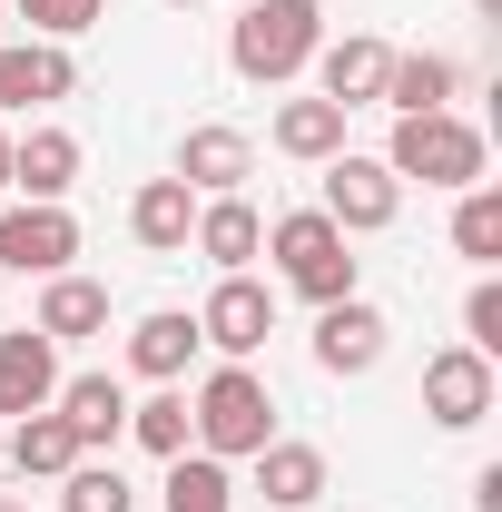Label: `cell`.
<instances>
[{"label":"cell","instance_id":"cell-15","mask_svg":"<svg viewBox=\"0 0 502 512\" xmlns=\"http://www.w3.org/2000/svg\"><path fill=\"white\" fill-rule=\"evenodd\" d=\"M10 188H30V207H60L79 188V138L69 128H30V138H10Z\"/></svg>","mask_w":502,"mask_h":512},{"label":"cell","instance_id":"cell-33","mask_svg":"<svg viewBox=\"0 0 502 512\" xmlns=\"http://www.w3.org/2000/svg\"><path fill=\"white\" fill-rule=\"evenodd\" d=\"M483 10H493V20H502V0H483Z\"/></svg>","mask_w":502,"mask_h":512},{"label":"cell","instance_id":"cell-20","mask_svg":"<svg viewBox=\"0 0 502 512\" xmlns=\"http://www.w3.org/2000/svg\"><path fill=\"white\" fill-rule=\"evenodd\" d=\"M0 463H10V473H20V483H30V473H40V483H60L69 463H79V434H69L60 414H50V404H40V414H20V424H10V434H0Z\"/></svg>","mask_w":502,"mask_h":512},{"label":"cell","instance_id":"cell-29","mask_svg":"<svg viewBox=\"0 0 502 512\" xmlns=\"http://www.w3.org/2000/svg\"><path fill=\"white\" fill-rule=\"evenodd\" d=\"M463 345H473V355H502V276H483V286L463 296Z\"/></svg>","mask_w":502,"mask_h":512},{"label":"cell","instance_id":"cell-27","mask_svg":"<svg viewBox=\"0 0 502 512\" xmlns=\"http://www.w3.org/2000/svg\"><path fill=\"white\" fill-rule=\"evenodd\" d=\"M453 256H473V266H493L502 256V188H453Z\"/></svg>","mask_w":502,"mask_h":512},{"label":"cell","instance_id":"cell-12","mask_svg":"<svg viewBox=\"0 0 502 512\" xmlns=\"http://www.w3.org/2000/svg\"><path fill=\"white\" fill-rule=\"evenodd\" d=\"M79 89V60L60 40H0V109H50Z\"/></svg>","mask_w":502,"mask_h":512},{"label":"cell","instance_id":"cell-3","mask_svg":"<svg viewBox=\"0 0 502 512\" xmlns=\"http://www.w3.org/2000/svg\"><path fill=\"white\" fill-rule=\"evenodd\" d=\"M483 128L453 119V109H424V119H394V148H384V168L404 178V188H483Z\"/></svg>","mask_w":502,"mask_h":512},{"label":"cell","instance_id":"cell-30","mask_svg":"<svg viewBox=\"0 0 502 512\" xmlns=\"http://www.w3.org/2000/svg\"><path fill=\"white\" fill-rule=\"evenodd\" d=\"M0 188H10V128H0Z\"/></svg>","mask_w":502,"mask_h":512},{"label":"cell","instance_id":"cell-2","mask_svg":"<svg viewBox=\"0 0 502 512\" xmlns=\"http://www.w3.org/2000/svg\"><path fill=\"white\" fill-rule=\"evenodd\" d=\"M188 424H197V453L247 463V453L276 444V394H266V375H256V365H217V375L197 384Z\"/></svg>","mask_w":502,"mask_h":512},{"label":"cell","instance_id":"cell-23","mask_svg":"<svg viewBox=\"0 0 502 512\" xmlns=\"http://www.w3.org/2000/svg\"><path fill=\"white\" fill-rule=\"evenodd\" d=\"M158 503H168V512H237V483H227V463H217V453H168Z\"/></svg>","mask_w":502,"mask_h":512},{"label":"cell","instance_id":"cell-31","mask_svg":"<svg viewBox=\"0 0 502 512\" xmlns=\"http://www.w3.org/2000/svg\"><path fill=\"white\" fill-rule=\"evenodd\" d=\"M0 512H30V503H10V493H0Z\"/></svg>","mask_w":502,"mask_h":512},{"label":"cell","instance_id":"cell-6","mask_svg":"<svg viewBox=\"0 0 502 512\" xmlns=\"http://www.w3.org/2000/svg\"><path fill=\"white\" fill-rule=\"evenodd\" d=\"M266 335H276V286H256V276H217V296L197 306V345H217L227 365H247Z\"/></svg>","mask_w":502,"mask_h":512},{"label":"cell","instance_id":"cell-19","mask_svg":"<svg viewBox=\"0 0 502 512\" xmlns=\"http://www.w3.org/2000/svg\"><path fill=\"white\" fill-rule=\"evenodd\" d=\"M453 89H463V69L443 60V50H394V69H384V109H394V119L453 109Z\"/></svg>","mask_w":502,"mask_h":512},{"label":"cell","instance_id":"cell-9","mask_svg":"<svg viewBox=\"0 0 502 512\" xmlns=\"http://www.w3.org/2000/svg\"><path fill=\"white\" fill-rule=\"evenodd\" d=\"M168 178H188L197 197H247L256 138H247V128H227V119H207V128H188V138H178V168H168Z\"/></svg>","mask_w":502,"mask_h":512},{"label":"cell","instance_id":"cell-22","mask_svg":"<svg viewBox=\"0 0 502 512\" xmlns=\"http://www.w3.org/2000/svg\"><path fill=\"white\" fill-rule=\"evenodd\" d=\"M109 325V286L99 276H50L40 286V335L50 345H79V335H99Z\"/></svg>","mask_w":502,"mask_h":512},{"label":"cell","instance_id":"cell-16","mask_svg":"<svg viewBox=\"0 0 502 512\" xmlns=\"http://www.w3.org/2000/svg\"><path fill=\"white\" fill-rule=\"evenodd\" d=\"M50 414L79 434V453H99V444H119V434H128V384L119 375H69L60 394H50Z\"/></svg>","mask_w":502,"mask_h":512},{"label":"cell","instance_id":"cell-14","mask_svg":"<svg viewBox=\"0 0 502 512\" xmlns=\"http://www.w3.org/2000/svg\"><path fill=\"white\" fill-rule=\"evenodd\" d=\"M60 394V345L40 335V325H20V335H0V414L20 424V414H40Z\"/></svg>","mask_w":502,"mask_h":512},{"label":"cell","instance_id":"cell-26","mask_svg":"<svg viewBox=\"0 0 502 512\" xmlns=\"http://www.w3.org/2000/svg\"><path fill=\"white\" fill-rule=\"evenodd\" d=\"M60 512H138V493H128L119 463H89V453H79L60 473Z\"/></svg>","mask_w":502,"mask_h":512},{"label":"cell","instance_id":"cell-7","mask_svg":"<svg viewBox=\"0 0 502 512\" xmlns=\"http://www.w3.org/2000/svg\"><path fill=\"white\" fill-rule=\"evenodd\" d=\"M424 414H434L443 434H473L493 414V355H473V345L424 355Z\"/></svg>","mask_w":502,"mask_h":512},{"label":"cell","instance_id":"cell-8","mask_svg":"<svg viewBox=\"0 0 502 512\" xmlns=\"http://www.w3.org/2000/svg\"><path fill=\"white\" fill-rule=\"evenodd\" d=\"M69 256H79L69 207H0V266L10 276H69Z\"/></svg>","mask_w":502,"mask_h":512},{"label":"cell","instance_id":"cell-13","mask_svg":"<svg viewBox=\"0 0 502 512\" xmlns=\"http://www.w3.org/2000/svg\"><path fill=\"white\" fill-rule=\"evenodd\" d=\"M188 247L217 266V276H247L256 256H266V217H256L247 197H197V227H188Z\"/></svg>","mask_w":502,"mask_h":512},{"label":"cell","instance_id":"cell-17","mask_svg":"<svg viewBox=\"0 0 502 512\" xmlns=\"http://www.w3.org/2000/svg\"><path fill=\"white\" fill-rule=\"evenodd\" d=\"M188 227H197V188L188 178H148V188L128 197V237L148 256H188Z\"/></svg>","mask_w":502,"mask_h":512},{"label":"cell","instance_id":"cell-24","mask_svg":"<svg viewBox=\"0 0 502 512\" xmlns=\"http://www.w3.org/2000/svg\"><path fill=\"white\" fill-rule=\"evenodd\" d=\"M276 148L306 158V168H325V158L345 148V109H335V99H286V109H276Z\"/></svg>","mask_w":502,"mask_h":512},{"label":"cell","instance_id":"cell-28","mask_svg":"<svg viewBox=\"0 0 502 512\" xmlns=\"http://www.w3.org/2000/svg\"><path fill=\"white\" fill-rule=\"evenodd\" d=\"M10 10H20V20H30V40H79V30H99V20H109V0H10Z\"/></svg>","mask_w":502,"mask_h":512},{"label":"cell","instance_id":"cell-32","mask_svg":"<svg viewBox=\"0 0 502 512\" xmlns=\"http://www.w3.org/2000/svg\"><path fill=\"white\" fill-rule=\"evenodd\" d=\"M168 10H197V0H168Z\"/></svg>","mask_w":502,"mask_h":512},{"label":"cell","instance_id":"cell-4","mask_svg":"<svg viewBox=\"0 0 502 512\" xmlns=\"http://www.w3.org/2000/svg\"><path fill=\"white\" fill-rule=\"evenodd\" d=\"M266 256H276V276H286L306 306H345V296H355V256H345V227H335L325 207H286V217L266 227Z\"/></svg>","mask_w":502,"mask_h":512},{"label":"cell","instance_id":"cell-11","mask_svg":"<svg viewBox=\"0 0 502 512\" xmlns=\"http://www.w3.org/2000/svg\"><path fill=\"white\" fill-rule=\"evenodd\" d=\"M306 69H315V99H335V109H375V99H384V69H394V50H384L375 30H355V40H325Z\"/></svg>","mask_w":502,"mask_h":512},{"label":"cell","instance_id":"cell-10","mask_svg":"<svg viewBox=\"0 0 502 512\" xmlns=\"http://www.w3.org/2000/svg\"><path fill=\"white\" fill-rule=\"evenodd\" d=\"M384 306H365V296H345V306H315V365L325 375H375L384 365Z\"/></svg>","mask_w":502,"mask_h":512},{"label":"cell","instance_id":"cell-34","mask_svg":"<svg viewBox=\"0 0 502 512\" xmlns=\"http://www.w3.org/2000/svg\"><path fill=\"white\" fill-rule=\"evenodd\" d=\"M0 30H10V20H0Z\"/></svg>","mask_w":502,"mask_h":512},{"label":"cell","instance_id":"cell-21","mask_svg":"<svg viewBox=\"0 0 502 512\" xmlns=\"http://www.w3.org/2000/svg\"><path fill=\"white\" fill-rule=\"evenodd\" d=\"M247 463H256V493H266L276 512H306L315 493H325V453L315 444H286V434H276V444L247 453Z\"/></svg>","mask_w":502,"mask_h":512},{"label":"cell","instance_id":"cell-25","mask_svg":"<svg viewBox=\"0 0 502 512\" xmlns=\"http://www.w3.org/2000/svg\"><path fill=\"white\" fill-rule=\"evenodd\" d=\"M128 434H138V444L158 453V463H168V453H188V444H197V424H188V394H178V384H158L148 404H128Z\"/></svg>","mask_w":502,"mask_h":512},{"label":"cell","instance_id":"cell-18","mask_svg":"<svg viewBox=\"0 0 502 512\" xmlns=\"http://www.w3.org/2000/svg\"><path fill=\"white\" fill-rule=\"evenodd\" d=\"M188 365H197V316H188V306H158V316H138V335H128V375L178 384Z\"/></svg>","mask_w":502,"mask_h":512},{"label":"cell","instance_id":"cell-1","mask_svg":"<svg viewBox=\"0 0 502 512\" xmlns=\"http://www.w3.org/2000/svg\"><path fill=\"white\" fill-rule=\"evenodd\" d=\"M315 50H325L315 0H247V10H237V30H227V69H237V79H256V89L306 79Z\"/></svg>","mask_w":502,"mask_h":512},{"label":"cell","instance_id":"cell-5","mask_svg":"<svg viewBox=\"0 0 502 512\" xmlns=\"http://www.w3.org/2000/svg\"><path fill=\"white\" fill-rule=\"evenodd\" d=\"M345 237H375V227H394V207H404V178L384 168V158H355V148H335L325 158V197H315Z\"/></svg>","mask_w":502,"mask_h":512}]
</instances>
